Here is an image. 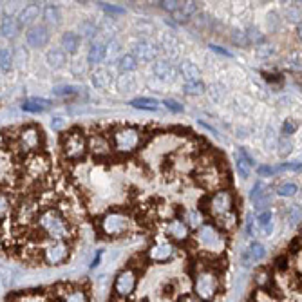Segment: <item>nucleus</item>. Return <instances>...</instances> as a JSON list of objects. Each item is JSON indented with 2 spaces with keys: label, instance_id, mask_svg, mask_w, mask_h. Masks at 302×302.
Segmentation results:
<instances>
[{
  "label": "nucleus",
  "instance_id": "obj_3",
  "mask_svg": "<svg viewBox=\"0 0 302 302\" xmlns=\"http://www.w3.org/2000/svg\"><path fill=\"white\" fill-rule=\"evenodd\" d=\"M6 302H64L62 300V283L47 288L16 291V293L9 295Z\"/></svg>",
  "mask_w": 302,
  "mask_h": 302
},
{
  "label": "nucleus",
  "instance_id": "obj_18",
  "mask_svg": "<svg viewBox=\"0 0 302 302\" xmlns=\"http://www.w3.org/2000/svg\"><path fill=\"white\" fill-rule=\"evenodd\" d=\"M264 257H266V248L257 241L252 243L245 252V266H248V263H260Z\"/></svg>",
  "mask_w": 302,
  "mask_h": 302
},
{
  "label": "nucleus",
  "instance_id": "obj_8",
  "mask_svg": "<svg viewBox=\"0 0 302 302\" xmlns=\"http://www.w3.org/2000/svg\"><path fill=\"white\" fill-rule=\"evenodd\" d=\"M177 253H179V248L176 246V243L165 239V241H157L149 246L145 259L150 260V263H169Z\"/></svg>",
  "mask_w": 302,
  "mask_h": 302
},
{
  "label": "nucleus",
  "instance_id": "obj_22",
  "mask_svg": "<svg viewBox=\"0 0 302 302\" xmlns=\"http://www.w3.org/2000/svg\"><path fill=\"white\" fill-rule=\"evenodd\" d=\"M161 47L169 53V58L179 56V42H177L176 36L170 35V33H165V35L161 36Z\"/></svg>",
  "mask_w": 302,
  "mask_h": 302
},
{
  "label": "nucleus",
  "instance_id": "obj_28",
  "mask_svg": "<svg viewBox=\"0 0 302 302\" xmlns=\"http://www.w3.org/2000/svg\"><path fill=\"white\" fill-rule=\"evenodd\" d=\"M42 16H44V20H46V24H49V26H60V22H62L60 9H58L56 6H53V4H49V6H46V8H44Z\"/></svg>",
  "mask_w": 302,
  "mask_h": 302
},
{
  "label": "nucleus",
  "instance_id": "obj_5",
  "mask_svg": "<svg viewBox=\"0 0 302 302\" xmlns=\"http://www.w3.org/2000/svg\"><path fill=\"white\" fill-rule=\"evenodd\" d=\"M62 152L67 159H82L87 152V138L82 130L74 129L62 136Z\"/></svg>",
  "mask_w": 302,
  "mask_h": 302
},
{
  "label": "nucleus",
  "instance_id": "obj_24",
  "mask_svg": "<svg viewBox=\"0 0 302 302\" xmlns=\"http://www.w3.org/2000/svg\"><path fill=\"white\" fill-rule=\"evenodd\" d=\"M197 2H183L181 4V8L177 9L176 13H174V18L177 20V22H183V20H188L190 16H194L195 13H197Z\"/></svg>",
  "mask_w": 302,
  "mask_h": 302
},
{
  "label": "nucleus",
  "instance_id": "obj_50",
  "mask_svg": "<svg viewBox=\"0 0 302 302\" xmlns=\"http://www.w3.org/2000/svg\"><path fill=\"white\" fill-rule=\"evenodd\" d=\"M275 53V49H273L272 46H263L257 49V56L260 58H268V56H272V54Z\"/></svg>",
  "mask_w": 302,
  "mask_h": 302
},
{
  "label": "nucleus",
  "instance_id": "obj_7",
  "mask_svg": "<svg viewBox=\"0 0 302 302\" xmlns=\"http://www.w3.org/2000/svg\"><path fill=\"white\" fill-rule=\"evenodd\" d=\"M71 255V243L54 241L47 243L42 250V264L46 266H60Z\"/></svg>",
  "mask_w": 302,
  "mask_h": 302
},
{
  "label": "nucleus",
  "instance_id": "obj_33",
  "mask_svg": "<svg viewBox=\"0 0 302 302\" xmlns=\"http://www.w3.org/2000/svg\"><path fill=\"white\" fill-rule=\"evenodd\" d=\"M253 165V159L248 156L246 152H241V156H239L237 159V170L239 174H241L243 179H248L250 177V167Z\"/></svg>",
  "mask_w": 302,
  "mask_h": 302
},
{
  "label": "nucleus",
  "instance_id": "obj_30",
  "mask_svg": "<svg viewBox=\"0 0 302 302\" xmlns=\"http://www.w3.org/2000/svg\"><path fill=\"white\" fill-rule=\"evenodd\" d=\"M257 223H259L260 230H263L264 235H272V230H273V225H272V212L270 210H263L257 214Z\"/></svg>",
  "mask_w": 302,
  "mask_h": 302
},
{
  "label": "nucleus",
  "instance_id": "obj_2",
  "mask_svg": "<svg viewBox=\"0 0 302 302\" xmlns=\"http://www.w3.org/2000/svg\"><path fill=\"white\" fill-rule=\"evenodd\" d=\"M195 246L199 252L207 253V255H223L226 250V239L223 232H219L217 226L214 225H203L197 230L195 235Z\"/></svg>",
  "mask_w": 302,
  "mask_h": 302
},
{
  "label": "nucleus",
  "instance_id": "obj_55",
  "mask_svg": "<svg viewBox=\"0 0 302 302\" xmlns=\"http://www.w3.org/2000/svg\"><path fill=\"white\" fill-rule=\"evenodd\" d=\"M290 152H291V143L290 142L280 143V154H283V156H286V154H290Z\"/></svg>",
  "mask_w": 302,
  "mask_h": 302
},
{
  "label": "nucleus",
  "instance_id": "obj_21",
  "mask_svg": "<svg viewBox=\"0 0 302 302\" xmlns=\"http://www.w3.org/2000/svg\"><path fill=\"white\" fill-rule=\"evenodd\" d=\"M51 102L49 99H44V98H33V99H27V102H24L22 104V111L26 112H33V114H36V112H44L47 111V109L51 107Z\"/></svg>",
  "mask_w": 302,
  "mask_h": 302
},
{
  "label": "nucleus",
  "instance_id": "obj_49",
  "mask_svg": "<svg viewBox=\"0 0 302 302\" xmlns=\"http://www.w3.org/2000/svg\"><path fill=\"white\" fill-rule=\"evenodd\" d=\"M257 172H259V176L260 177H264V176H273V174L277 172V169H273V167H270V165H263V167H259L257 169Z\"/></svg>",
  "mask_w": 302,
  "mask_h": 302
},
{
  "label": "nucleus",
  "instance_id": "obj_15",
  "mask_svg": "<svg viewBox=\"0 0 302 302\" xmlns=\"http://www.w3.org/2000/svg\"><path fill=\"white\" fill-rule=\"evenodd\" d=\"M152 73L156 74L159 80L170 82V84H172V82L176 80V76H177L176 69H174V65H172V62H170V60H157L156 64H154V67H152Z\"/></svg>",
  "mask_w": 302,
  "mask_h": 302
},
{
  "label": "nucleus",
  "instance_id": "obj_6",
  "mask_svg": "<svg viewBox=\"0 0 302 302\" xmlns=\"http://www.w3.org/2000/svg\"><path fill=\"white\" fill-rule=\"evenodd\" d=\"M130 225H132V221H130L127 215L119 214V212H111V214H107L102 219L99 228H102V233H104V235H107V237H111V239H116V237H123L125 233H129Z\"/></svg>",
  "mask_w": 302,
  "mask_h": 302
},
{
  "label": "nucleus",
  "instance_id": "obj_11",
  "mask_svg": "<svg viewBox=\"0 0 302 302\" xmlns=\"http://www.w3.org/2000/svg\"><path fill=\"white\" fill-rule=\"evenodd\" d=\"M157 54H159V49H157L156 44L150 42V40L142 38V40H138V42H134L132 56L138 62H152L157 58Z\"/></svg>",
  "mask_w": 302,
  "mask_h": 302
},
{
  "label": "nucleus",
  "instance_id": "obj_19",
  "mask_svg": "<svg viewBox=\"0 0 302 302\" xmlns=\"http://www.w3.org/2000/svg\"><path fill=\"white\" fill-rule=\"evenodd\" d=\"M36 214H38V207H36L35 201H24L18 207V223H31V219H35Z\"/></svg>",
  "mask_w": 302,
  "mask_h": 302
},
{
  "label": "nucleus",
  "instance_id": "obj_42",
  "mask_svg": "<svg viewBox=\"0 0 302 302\" xmlns=\"http://www.w3.org/2000/svg\"><path fill=\"white\" fill-rule=\"evenodd\" d=\"M9 210H11V203L4 194H0V221H4L8 217Z\"/></svg>",
  "mask_w": 302,
  "mask_h": 302
},
{
  "label": "nucleus",
  "instance_id": "obj_45",
  "mask_svg": "<svg viewBox=\"0 0 302 302\" xmlns=\"http://www.w3.org/2000/svg\"><path fill=\"white\" fill-rule=\"evenodd\" d=\"M163 105L169 109V111L177 112V114H179V112H183V105H181L179 102H176V99H165Z\"/></svg>",
  "mask_w": 302,
  "mask_h": 302
},
{
  "label": "nucleus",
  "instance_id": "obj_40",
  "mask_svg": "<svg viewBox=\"0 0 302 302\" xmlns=\"http://www.w3.org/2000/svg\"><path fill=\"white\" fill-rule=\"evenodd\" d=\"M134 87H136V82H134L132 76H122L118 80V89L122 92H130L134 91Z\"/></svg>",
  "mask_w": 302,
  "mask_h": 302
},
{
  "label": "nucleus",
  "instance_id": "obj_10",
  "mask_svg": "<svg viewBox=\"0 0 302 302\" xmlns=\"http://www.w3.org/2000/svg\"><path fill=\"white\" fill-rule=\"evenodd\" d=\"M20 143L26 150H38L44 145V134L38 127L27 125L20 130Z\"/></svg>",
  "mask_w": 302,
  "mask_h": 302
},
{
  "label": "nucleus",
  "instance_id": "obj_9",
  "mask_svg": "<svg viewBox=\"0 0 302 302\" xmlns=\"http://www.w3.org/2000/svg\"><path fill=\"white\" fill-rule=\"evenodd\" d=\"M233 210V197L228 190H219L208 199V212L215 219Z\"/></svg>",
  "mask_w": 302,
  "mask_h": 302
},
{
  "label": "nucleus",
  "instance_id": "obj_44",
  "mask_svg": "<svg viewBox=\"0 0 302 302\" xmlns=\"http://www.w3.org/2000/svg\"><path fill=\"white\" fill-rule=\"evenodd\" d=\"M161 4V8L165 9V11H169L170 15H174V13L177 11V9L181 8V4L183 2H177V0H169V2H159Z\"/></svg>",
  "mask_w": 302,
  "mask_h": 302
},
{
  "label": "nucleus",
  "instance_id": "obj_43",
  "mask_svg": "<svg viewBox=\"0 0 302 302\" xmlns=\"http://www.w3.org/2000/svg\"><path fill=\"white\" fill-rule=\"evenodd\" d=\"M92 85L96 89H105L107 87V74L105 73H94L92 74Z\"/></svg>",
  "mask_w": 302,
  "mask_h": 302
},
{
  "label": "nucleus",
  "instance_id": "obj_48",
  "mask_svg": "<svg viewBox=\"0 0 302 302\" xmlns=\"http://www.w3.org/2000/svg\"><path fill=\"white\" fill-rule=\"evenodd\" d=\"M266 24H268V29H270V31H275L277 27H279L280 20L277 18V15H275V13H270V15H268V20H266Z\"/></svg>",
  "mask_w": 302,
  "mask_h": 302
},
{
  "label": "nucleus",
  "instance_id": "obj_20",
  "mask_svg": "<svg viewBox=\"0 0 302 302\" xmlns=\"http://www.w3.org/2000/svg\"><path fill=\"white\" fill-rule=\"evenodd\" d=\"M0 33H2V36H4V38H15V36L20 33L18 20L13 18L11 15H8L4 20H2V24H0Z\"/></svg>",
  "mask_w": 302,
  "mask_h": 302
},
{
  "label": "nucleus",
  "instance_id": "obj_53",
  "mask_svg": "<svg viewBox=\"0 0 302 302\" xmlns=\"http://www.w3.org/2000/svg\"><path fill=\"white\" fill-rule=\"evenodd\" d=\"M64 125H65V122L62 118H53V119H51V127H53L54 130L64 129Z\"/></svg>",
  "mask_w": 302,
  "mask_h": 302
},
{
  "label": "nucleus",
  "instance_id": "obj_32",
  "mask_svg": "<svg viewBox=\"0 0 302 302\" xmlns=\"http://www.w3.org/2000/svg\"><path fill=\"white\" fill-rule=\"evenodd\" d=\"M185 225L188 226V228H194V230H199L201 226L205 225L203 221V214L199 210H188L187 215H185Z\"/></svg>",
  "mask_w": 302,
  "mask_h": 302
},
{
  "label": "nucleus",
  "instance_id": "obj_37",
  "mask_svg": "<svg viewBox=\"0 0 302 302\" xmlns=\"http://www.w3.org/2000/svg\"><path fill=\"white\" fill-rule=\"evenodd\" d=\"M13 67V53L6 47H0V69L9 71Z\"/></svg>",
  "mask_w": 302,
  "mask_h": 302
},
{
  "label": "nucleus",
  "instance_id": "obj_52",
  "mask_svg": "<svg viewBox=\"0 0 302 302\" xmlns=\"http://www.w3.org/2000/svg\"><path fill=\"white\" fill-rule=\"evenodd\" d=\"M233 42L241 44V46H248V38H246V35L245 33H239V31L233 33Z\"/></svg>",
  "mask_w": 302,
  "mask_h": 302
},
{
  "label": "nucleus",
  "instance_id": "obj_25",
  "mask_svg": "<svg viewBox=\"0 0 302 302\" xmlns=\"http://www.w3.org/2000/svg\"><path fill=\"white\" fill-rule=\"evenodd\" d=\"M96 33H98V26H96L92 20H82V22L78 24V33H76V35L80 36V40L82 38H85V40L94 38Z\"/></svg>",
  "mask_w": 302,
  "mask_h": 302
},
{
  "label": "nucleus",
  "instance_id": "obj_54",
  "mask_svg": "<svg viewBox=\"0 0 302 302\" xmlns=\"http://www.w3.org/2000/svg\"><path fill=\"white\" fill-rule=\"evenodd\" d=\"M286 15H290L293 22H297L298 18H300V11H298V8H293V9H286Z\"/></svg>",
  "mask_w": 302,
  "mask_h": 302
},
{
  "label": "nucleus",
  "instance_id": "obj_16",
  "mask_svg": "<svg viewBox=\"0 0 302 302\" xmlns=\"http://www.w3.org/2000/svg\"><path fill=\"white\" fill-rule=\"evenodd\" d=\"M40 13H42V9H40L38 4H27V6H24L22 11H20V15H18V24H20V27L35 24L36 20H38Z\"/></svg>",
  "mask_w": 302,
  "mask_h": 302
},
{
  "label": "nucleus",
  "instance_id": "obj_27",
  "mask_svg": "<svg viewBox=\"0 0 302 302\" xmlns=\"http://www.w3.org/2000/svg\"><path fill=\"white\" fill-rule=\"evenodd\" d=\"M46 60H47V65H49V67L58 69V67H62V65L67 62V56H65V53L62 49H51V51H47Z\"/></svg>",
  "mask_w": 302,
  "mask_h": 302
},
{
  "label": "nucleus",
  "instance_id": "obj_17",
  "mask_svg": "<svg viewBox=\"0 0 302 302\" xmlns=\"http://www.w3.org/2000/svg\"><path fill=\"white\" fill-rule=\"evenodd\" d=\"M80 36L76 35V33H73V31H67V33H64L60 38V46H62V51L64 53H76L78 49H80Z\"/></svg>",
  "mask_w": 302,
  "mask_h": 302
},
{
  "label": "nucleus",
  "instance_id": "obj_34",
  "mask_svg": "<svg viewBox=\"0 0 302 302\" xmlns=\"http://www.w3.org/2000/svg\"><path fill=\"white\" fill-rule=\"evenodd\" d=\"M138 65H139V62L136 60L132 54H125V56L119 58V71H122L123 74L134 73V71L138 69Z\"/></svg>",
  "mask_w": 302,
  "mask_h": 302
},
{
  "label": "nucleus",
  "instance_id": "obj_47",
  "mask_svg": "<svg viewBox=\"0 0 302 302\" xmlns=\"http://www.w3.org/2000/svg\"><path fill=\"white\" fill-rule=\"evenodd\" d=\"M104 9L109 13V15H112V16H122V15H125V9H123V8H118V6L104 4Z\"/></svg>",
  "mask_w": 302,
  "mask_h": 302
},
{
  "label": "nucleus",
  "instance_id": "obj_14",
  "mask_svg": "<svg viewBox=\"0 0 302 302\" xmlns=\"http://www.w3.org/2000/svg\"><path fill=\"white\" fill-rule=\"evenodd\" d=\"M87 149L91 150L94 156L105 157L111 154V143L107 138H104L102 134H92L91 138L87 139Z\"/></svg>",
  "mask_w": 302,
  "mask_h": 302
},
{
  "label": "nucleus",
  "instance_id": "obj_29",
  "mask_svg": "<svg viewBox=\"0 0 302 302\" xmlns=\"http://www.w3.org/2000/svg\"><path fill=\"white\" fill-rule=\"evenodd\" d=\"M215 223H217V226H221L223 232H232V230L237 226V215L232 210L225 215H219V217L215 219Z\"/></svg>",
  "mask_w": 302,
  "mask_h": 302
},
{
  "label": "nucleus",
  "instance_id": "obj_31",
  "mask_svg": "<svg viewBox=\"0 0 302 302\" xmlns=\"http://www.w3.org/2000/svg\"><path fill=\"white\" fill-rule=\"evenodd\" d=\"M130 105L142 111H157L159 109V102L154 98H136L130 102Z\"/></svg>",
  "mask_w": 302,
  "mask_h": 302
},
{
  "label": "nucleus",
  "instance_id": "obj_38",
  "mask_svg": "<svg viewBox=\"0 0 302 302\" xmlns=\"http://www.w3.org/2000/svg\"><path fill=\"white\" fill-rule=\"evenodd\" d=\"M297 192H298V187L295 183H283L277 188V194H279L280 197H293Z\"/></svg>",
  "mask_w": 302,
  "mask_h": 302
},
{
  "label": "nucleus",
  "instance_id": "obj_46",
  "mask_svg": "<svg viewBox=\"0 0 302 302\" xmlns=\"http://www.w3.org/2000/svg\"><path fill=\"white\" fill-rule=\"evenodd\" d=\"M295 130H297V123H295L293 119H286V122H284V125H283L284 136H291Z\"/></svg>",
  "mask_w": 302,
  "mask_h": 302
},
{
  "label": "nucleus",
  "instance_id": "obj_36",
  "mask_svg": "<svg viewBox=\"0 0 302 302\" xmlns=\"http://www.w3.org/2000/svg\"><path fill=\"white\" fill-rule=\"evenodd\" d=\"M205 92V85L199 82H185L183 85V94L187 96H201Z\"/></svg>",
  "mask_w": 302,
  "mask_h": 302
},
{
  "label": "nucleus",
  "instance_id": "obj_41",
  "mask_svg": "<svg viewBox=\"0 0 302 302\" xmlns=\"http://www.w3.org/2000/svg\"><path fill=\"white\" fill-rule=\"evenodd\" d=\"M29 169L35 170V172H38V176H40V174H44L47 170V161L42 159V157H35V159H31Z\"/></svg>",
  "mask_w": 302,
  "mask_h": 302
},
{
  "label": "nucleus",
  "instance_id": "obj_13",
  "mask_svg": "<svg viewBox=\"0 0 302 302\" xmlns=\"http://www.w3.org/2000/svg\"><path fill=\"white\" fill-rule=\"evenodd\" d=\"M51 38V33L46 26H31L26 33V44L29 47H44Z\"/></svg>",
  "mask_w": 302,
  "mask_h": 302
},
{
  "label": "nucleus",
  "instance_id": "obj_35",
  "mask_svg": "<svg viewBox=\"0 0 302 302\" xmlns=\"http://www.w3.org/2000/svg\"><path fill=\"white\" fill-rule=\"evenodd\" d=\"M82 91V87H78V85H56V87H53V96H56V98H67V96H74L78 94V92Z\"/></svg>",
  "mask_w": 302,
  "mask_h": 302
},
{
  "label": "nucleus",
  "instance_id": "obj_1",
  "mask_svg": "<svg viewBox=\"0 0 302 302\" xmlns=\"http://www.w3.org/2000/svg\"><path fill=\"white\" fill-rule=\"evenodd\" d=\"M36 228H38L40 235L49 239V243H69L71 235H73L69 221L64 217V214L58 208H47V210L40 212L38 217H36Z\"/></svg>",
  "mask_w": 302,
  "mask_h": 302
},
{
  "label": "nucleus",
  "instance_id": "obj_12",
  "mask_svg": "<svg viewBox=\"0 0 302 302\" xmlns=\"http://www.w3.org/2000/svg\"><path fill=\"white\" fill-rule=\"evenodd\" d=\"M165 235L172 243H185L190 237V228L181 219H172L165 226Z\"/></svg>",
  "mask_w": 302,
  "mask_h": 302
},
{
  "label": "nucleus",
  "instance_id": "obj_56",
  "mask_svg": "<svg viewBox=\"0 0 302 302\" xmlns=\"http://www.w3.org/2000/svg\"><path fill=\"white\" fill-rule=\"evenodd\" d=\"M210 49L215 51V53H219V54H223V56H232V54H230L228 51H226V49H221L219 46H210Z\"/></svg>",
  "mask_w": 302,
  "mask_h": 302
},
{
  "label": "nucleus",
  "instance_id": "obj_4",
  "mask_svg": "<svg viewBox=\"0 0 302 302\" xmlns=\"http://www.w3.org/2000/svg\"><path fill=\"white\" fill-rule=\"evenodd\" d=\"M142 145V132L136 127H119L112 132V147L122 154H130Z\"/></svg>",
  "mask_w": 302,
  "mask_h": 302
},
{
  "label": "nucleus",
  "instance_id": "obj_23",
  "mask_svg": "<svg viewBox=\"0 0 302 302\" xmlns=\"http://www.w3.org/2000/svg\"><path fill=\"white\" fill-rule=\"evenodd\" d=\"M179 69H181V73H183V76L187 82H199V78H201V71H199V67L190 60L181 62Z\"/></svg>",
  "mask_w": 302,
  "mask_h": 302
},
{
  "label": "nucleus",
  "instance_id": "obj_51",
  "mask_svg": "<svg viewBox=\"0 0 302 302\" xmlns=\"http://www.w3.org/2000/svg\"><path fill=\"white\" fill-rule=\"evenodd\" d=\"M280 169L283 170H300V161H288V163H283L280 165Z\"/></svg>",
  "mask_w": 302,
  "mask_h": 302
},
{
  "label": "nucleus",
  "instance_id": "obj_26",
  "mask_svg": "<svg viewBox=\"0 0 302 302\" xmlns=\"http://www.w3.org/2000/svg\"><path fill=\"white\" fill-rule=\"evenodd\" d=\"M104 60H105V44L94 42L91 47H89L87 62L89 64H102Z\"/></svg>",
  "mask_w": 302,
  "mask_h": 302
},
{
  "label": "nucleus",
  "instance_id": "obj_39",
  "mask_svg": "<svg viewBox=\"0 0 302 302\" xmlns=\"http://www.w3.org/2000/svg\"><path fill=\"white\" fill-rule=\"evenodd\" d=\"M246 38H248V44H255V46H260L264 42V35H260V31L257 27H250L248 33H245Z\"/></svg>",
  "mask_w": 302,
  "mask_h": 302
}]
</instances>
